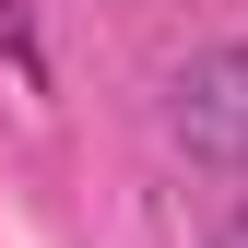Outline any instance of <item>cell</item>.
I'll list each match as a JSON object with an SVG mask.
<instances>
[{
  "mask_svg": "<svg viewBox=\"0 0 248 248\" xmlns=\"http://www.w3.org/2000/svg\"><path fill=\"white\" fill-rule=\"evenodd\" d=\"M166 130H177V154H201V166H248V36L201 47L189 71H177Z\"/></svg>",
  "mask_w": 248,
  "mask_h": 248,
  "instance_id": "6da1fadb",
  "label": "cell"
},
{
  "mask_svg": "<svg viewBox=\"0 0 248 248\" xmlns=\"http://www.w3.org/2000/svg\"><path fill=\"white\" fill-rule=\"evenodd\" d=\"M213 248H248V189H236V213H225V225H213Z\"/></svg>",
  "mask_w": 248,
  "mask_h": 248,
  "instance_id": "7a4b0ae2",
  "label": "cell"
}]
</instances>
